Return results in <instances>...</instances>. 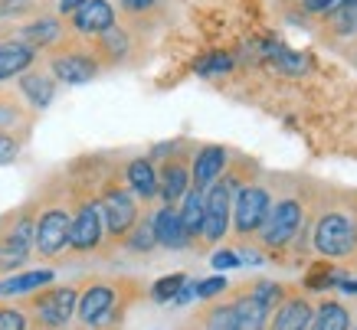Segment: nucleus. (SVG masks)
Wrapping results in <instances>:
<instances>
[{
	"instance_id": "obj_26",
	"label": "nucleus",
	"mask_w": 357,
	"mask_h": 330,
	"mask_svg": "<svg viewBox=\"0 0 357 330\" xmlns=\"http://www.w3.org/2000/svg\"><path fill=\"white\" fill-rule=\"evenodd\" d=\"M337 36H357V0H341L335 10H328Z\"/></svg>"
},
{
	"instance_id": "obj_28",
	"label": "nucleus",
	"mask_w": 357,
	"mask_h": 330,
	"mask_svg": "<svg viewBox=\"0 0 357 330\" xmlns=\"http://www.w3.org/2000/svg\"><path fill=\"white\" fill-rule=\"evenodd\" d=\"M204 330H236L233 304H213V308L204 314Z\"/></svg>"
},
{
	"instance_id": "obj_34",
	"label": "nucleus",
	"mask_w": 357,
	"mask_h": 330,
	"mask_svg": "<svg viewBox=\"0 0 357 330\" xmlns=\"http://www.w3.org/2000/svg\"><path fill=\"white\" fill-rule=\"evenodd\" d=\"M33 0H0V17H17V13H30Z\"/></svg>"
},
{
	"instance_id": "obj_35",
	"label": "nucleus",
	"mask_w": 357,
	"mask_h": 330,
	"mask_svg": "<svg viewBox=\"0 0 357 330\" xmlns=\"http://www.w3.org/2000/svg\"><path fill=\"white\" fill-rule=\"evenodd\" d=\"M210 265L217 268V272H223V268H236L239 265V256H236V252H227V249H223V252H213Z\"/></svg>"
},
{
	"instance_id": "obj_3",
	"label": "nucleus",
	"mask_w": 357,
	"mask_h": 330,
	"mask_svg": "<svg viewBox=\"0 0 357 330\" xmlns=\"http://www.w3.org/2000/svg\"><path fill=\"white\" fill-rule=\"evenodd\" d=\"M312 219V193H302V190H292L272 200L269 206V216L256 235H259V245L266 252H282L298 239V233H305V226Z\"/></svg>"
},
{
	"instance_id": "obj_37",
	"label": "nucleus",
	"mask_w": 357,
	"mask_h": 330,
	"mask_svg": "<svg viewBox=\"0 0 357 330\" xmlns=\"http://www.w3.org/2000/svg\"><path fill=\"white\" fill-rule=\"evenodd\" d=\"M302 3H305V10H308V13H318V17H325L328 10H335L341 0H302Z\"/></svg>"
},
{
	"instance_id": "obj_30",
	"label": "nucleus",
	"mask_w": 357,
	"mask_h": 330,
	"mask_svg": "<svg viewBox=\"0 0 357 330\" xmlns=\"http://www.w3.org/2000/svg\"><path fill=\"white\" fill-rule=\"evenodd\" d=\"M233 69V56L229 53H213L197 63V72L200 75H220V72H229Z\"/></svg>"
},
{
	"instance_id": "obj_20",
	"label": "nucleus",
	"mask_w": 357,
	"mask_h": 330,
	"mask_svg": "<svg viewBox=\"0 0 357 330\" xmlns=\"http://www.w3.org/2000/svg\"><path fill=\"white\" fill-rule=\"evenodd\" d=\"M128 49H131V36H128V30H121L119 23H115L112 30H105L102 36H96V46H92V53L98 56L102 65L121 63V59L128 56Z\"/></svg>"
},
{
	"instance_id": "obj_7",
	"label": "nucleus",
	"mask_w": 357,
	"mask_h": 330,
	"mask_svg": "<svg viewBox=\"0 0 357 330\" xmlns=\"http://www.w3.org/2000/svg\"><path fill=\"white\" fill-rule=\"evenodd\" d=\"M272 206V190L259 180L243 183L236 193H233V216H229V229L239 242H246L262 229L266 216H269Z\"/></svg>"
},
{
	"instance_id": "obj_36",
	"label": "nucleus",
	"mask_w": 357,
	"mask_h": 330,
	"mask_svg": "<svg viewBox=\"0 0 357 330\" xmlns=\"http://www.w3.org/2000/svg\"><path fill=\"white\" fill-rule=\"evenodd\" d=\"M119 7L125 13H148L158 7V0H119Z\"/></svg>"
},
{
	"instance_id": "obj_12",
	"label": "nucleus",
	"mask_w": 357,
	"mask_h": 330,
	"mask_svg": "<svg viewBox=\"0 0 357 330\" xmlns=\"http://www.w3.org/2000/svg\"><path fill=\"white\" fill-rule=\"evenodd\" d=\"M229 160H233V154L223 144H200L190 154V187L204 193L210 183H217L227 173Z\"/></svg>"
},
{
	"instance_id": "obj_19",
	"label": "nucleus",
	"mask_w": 357,
	"mask_h": 330,
	"mask_svg": "<svg viewBox=\"0 0 357 330\" xmlns=\"http://www.w3.org/2000/svg\"><path fill=\"white\" fill-rule=\"evenodd\" d=\"M17 40L36 49V53H43V49H53L59 40H63V23L56 20V17H36L17 33Z\"/></svg>"
},
{
	"instance_id": "obj_16",
	"label": "nucleus",
	"mask_w": 357,
	"mask_h": 330,
	"mask_svg": "<svg viewBox=\"0 0 357 330\" xmlns=\"http://www.w3.org/2000/svg\"><path fill=\"white\" fill-rule=\"evenodd\" d=\"M36 63V49L17 40V36H3L0 40V82H10V79H20L26 69H33Z\"/></svg>"
},
{
	"instance_id": "obj_17",
	"label": "nucleus",
	"mask_w": 357,
	"mask_h": 330,
	"mask_svg": "<svg viewBox=\"0 0 357 330\" xmlns=\"http://www.w3.org/2000/svg\"><path fill=\"white\" fill-rule=\"evenodd\" d=\"M56 86H59V82H56L50 72H43V69H26V72L20 75V95L33 111H43V108L53 105Z\"/></svg>"
},
{
	"instance_id": "obj_5",
	"label": "nucleus",
	"mask_w": 357,
	"mask_h": 330,
	"mask_svg": "<svg viewBox=\"0 0 357 330\" xmlns=\"http://www.w3.org/2000/svg\"><path fill=\"white\" fill-rule=\"evenodd\" d=\"M69 200L43 203L36 210V233H33V252L43 262H56L69 249Z\"/></svg>"
},
{
	"instance_id": "obj_6",
	"label": "nucleus",
	"mask_w": 357,
	"mask_h": 330,
	"mask_svg": "<svg viewBox=\"0 0 357 330\" xmlns=\"http://www.w3.org/2000/svg\"><path fill=\"white\" fill-rule=\"evenodd\" d=\"M121 298L119 281H92L76 301V317L92 330H115L121 320Z\"/></svg>"
},
{
	"instance_id": "obj_8",
	"label": "nucleus",
	"mask_w": 357,
	"mask_h": 330,
	"mask_svg": "<svg viewBox=\"0 0 357 330\" xmlns=\"http://www.w3.org/2000/svg\"><path fill=\"white\" fill-rule=\"evenodd\" d=\"M98 69H102L98 56L79 43L59 40L53 46V53H50V75L59 86H86L98 75Z\"/></svg>"
},
{
	"instance_id": "obj_2",
	"label": "nucleus",
	"mask_w": 357,
	"mask_h": 330,
	"mask_svg": "<svg viewBox=\"0 0 357 330\" xmlns=\"http://www.w3.org/2000/svg\"><path fill=\"white\" fill-rule=\"evenodd\" d=\"M98 213L105 226V239L119 245L131 233V226L141 219V203L128 190V183L121 177V167H105L102 180H98Z\"/></svg>"
},
{
	"instance_id": "obj_32",
	"label": "nucleus",
	"mask_w": 357,
	"mask_h": 330,
	"mask_svg": "<svg viewBox=\"0 0 357 330\" xmlns=\"http://www.w3.org/2000/svg\"><path fill=\"white\" fill-rule=\"evenodd\" d=\"M26 327H30V320H26L23 311L0 304V330H26Z\"/></svg>"
},
{
	"instance_id": "obj_10",
	"label": "nucleus",
	"mask_w": 357,
	"mask_h": 330,
	"mask_svg": "<svg viewBox=\"0 0 357 330\" xmlns=\"http://www.w3.org/2000/svg\"><path fill=\"white\" fill-rule=\"evenodd\" d=\"M233 193H236V187H233V180H229L227 173L204 190V229H200V239H204L206 245H217L220 239L229 233Z\"/></svg>"
},
{
	"instance_id": "obj_18",
	"label": "nucleus",
	"mask_w": 357,
	"mask_h": 330,
	"mask_svg": "<svg viewBox=\"0 0 357 330\" xmlns=\"http://www.w3.org/2000/svg\"><path fill=\"white\" fill-rule=\"evenodd\" d=\"M312 304H308V298H302V294H295V298H285L279 304V311H275V317L266 324V330H308V324H312Z\"/></svg>"
},
{
	"instance_id": "obj_22",
	"label": "nucleus",
	"mask_w": 357,
	"mask_h": 330,
	"mask_svg": "<svg viewBox=\"0 0 357 330\" xmlns=\"http://www.w3.org/2000/svg\"><path fill=\"white\" fill-rule=\"evenodd\" d=\"M177 216H181V226H184V233L190 242L200 239V229H204V193L200 190H190L184 193V200L177 203Z\"/></svg>"
},
{
	"instance_id": "obj_13",
	"label": "nucleus",
	"mask_w": 357,
	"mask_h": 330,
	"mask_svg": "<svg viewBox=\"0 0 357 330\" xmlns=\"http://www.w3.org/2000/svg\"><path fill=\"white\" fill-rule=\"evenodd\" d=\"M69 23H73V30L76 33H82V36H89V40H96V36H102L105 30L115 26V7H112L109 0H86V3L69 17Z\"/></svg>"
},
{
	"instance_id": "obj_21",
	"label": "nucleus",
	"mask_w": 357,
	"mask_h": 330,
	"mask_svg": "<svg viewBox=\"0 0 357 330\" xmlns=\"http://www.w3.org/2000/svg\"><path fill=\"white\" fill-rule=\"evenodd\" d=\"M33 128V108H23L13 95H0V131L26 138Z\"/></svg>"
},
{
	"instance_id": "obj_23",
	"label": "nucleus",
	"mask_w": 357,
	"mask_h": 330,
	"mask_svg": "<svg viewBox=\"0 0 357 330\" xmlns=\"http://www.w3.org/2000/svg\"><path fill=\"white\" fill-rule=\"evenodd\" d=\"M308 330H351V314L341 301H321L312 311V324Z\"/></svg>"
},
{
	"instance_id": "obj_29",
	"label": "nucleus",
	"mask_w": 357,
	"mask_h": 330,
	"mask_svg": "<svg viewBox=\"0 0 357 330\" xmlns=\"http://www.w3.org/2000/svg\"><path fill=\"white\" fill-rule=\"evenodd\" d=\"M184 285H187V275H181V272H177V275H167V278H161V281L151 288V298L158 301V304L174 301V298H177V291H181Z\"/></svg>"
},
{
	"instance_id": "obj_33",
	"label": "nucleus",
	"mask_w": 357,
	"mask_h": 330,
	"mask_svg": "<svg viewBox=\"0 0 357 330\" xmlns=\"http://www.w3.org/2000/svg\"><path fill=\"white\" fill-rule=\"evenodd\" d=\"M227 291V278H206V281H200V285H194V294L197 298H217V294H223Z\"/></svg>"
},
{
	"instance_id": "obj_1",
	"label": "nucleus",
	"mask_w": 357,
	"mask_h": 330,
	"mask_svg": "<svg viewBox=\"0 0 357 330\" xmlns=\"http://www.w3.org/2000/svg\"><path fill=\"white\" fill-rule=\"evenodd\" d=\"M312 193V245L331 262L357 256V190Z\"/></svg>"
},
{
	"instance_id": "obj_27",
	"label": "nucleus",
	"mask_w": 357,
	"mask_h": 330,
	"mask_svg": "<svg viewBox=\"0 0 357 330\" xmlns=\"http://www.w3.org/2000/svg\"><path fill=\"white\" fill-rule=\"evenodd\" d=\"M337 272L335 262L331 258H321V262H314L312 268H308V275H305V288H312V291H325V288L337 285Z\"/></svg>"
},
{
	"instance_id": "obj_4",
	"label": "nucleus",
	"mask_w": 357,
	"mask_h": 330,
	"mask_svg": "<svg viewBox=\"0 0 357 330\" xmlns=\"http://www.w3.org/2000/svg\"><path fill=\"white\" fill-rule=\"evenodd\" d=\"M36 210H40V200H30L23 203L20 210L3 216V226H0V272H17V268L30 262Z\"/></svg>"
},
{
	"instance_id": "obj_25",
	"label": "nucleus",
	"mask_w": 357,
	"mask_h": 330,
	"mask_svg": "<svg viewBox=\"0 0 357 330\" xmlns=\"http://www.w3.org/2000/svg\"><path fill=\"white\" fill-rule=\"evenodd\" d=\"M121 245L128 252H138V256H148L151 249H158V239H154V223H151V213L141 216L138 223L131 226V233L121 239Z\"/></svg>"
},
{
	"instance_id": "obj_39",
	"label": "nucleus",
	"mask_w": 357,
	"mask_h": 330,
	"mask_svg": "<svg viewBox=\"0 0 357 330\" xmlns=\"http://www.w3.org/2000/svg\"><path fill=\"white\" fill-rule=\"evenodd\" d=\"M341 288H344L347 294H357V281H341Z\"/></svg>"
},
{
	"instance_id": "obj_31",
	"label": "nucleus",
	"mask_w": 357,
	"mask_h": 330,
	"mask_svg": "<svg viewBox=\"0 0 357 330\" xmlns=\"http://www.w3.org/2000/svg\"><path fill=\"white\" fill-rule=\"evenodd\" d=\"M20 148H23V141L17 134L0 131V167H7V164H13V160L20 157Z\"/></svg>"
},
{
	"instance_id": "obj_14",
	"label": "nucleus",
	"mask_w": 357,
	"mask_h": 330,
	"mask_svg": "<svg viewBox=\"0 0 357 330\" xmlns=\"http://www.w3.org/2000/svg\"><path fill=\"white\" fill-rule=\"evenodd\" d=\"M121 177L128 183V190L138 196V203L148 206L158 200V171L151 157H128L121 164Z\"/></svg>"
},
{
	"instance_id": "obj_24",
	"label": "nucleus",
	"mask_w": 357,
	"mask_h": 330,
	"mask_svg": "<svg viewBox=\"0 0 357 330\" xmlns=\"http://www.w3.org/2000/svg\"><path fill=\"white\" fill-rule=\"evenodd\" d=\"M53 281V272L50 268H40V272H23V275H13L7 281H0V294H30L36 288H43Z\"/></svg>"
},
{
	"instance_id": "obj_38",
	"label": "nucleus",
	"mask_w": 357,
	"mask_h": 330,
	"mask_svg": "<svg viewBox=\"0 0 357 330\" xmlns=\"http://www.w3.org/2000/svg\"><path fill=\"white\" fill-rule=\"evenodd\" d=\"M82 3H86V0H59V17H73Z\"/></svg>"
},
{
	"instance_id": "obj_15",
	"label": "nucleus",
	"mask_w": 357,
	"mask_h": 330,
	"mask_svg": "<svg viewBox=\"0 0 357 330\" xmlns=\"http://www.w3.org/2000/svg\"><path fill=\"white\" fill-rule=\"evenodd\" d=\"M154 223V239L161 249H171V252H181V249H190V239H187L184 226H181V216H177V206H167L161 203L151 213Z\"/></svg>"
},
{
	"instance_id": "obj_9",
	"label": "nucleus",
	"mask_w": 357,
	"mask_h": 330,
	"mask_svg": "<svg viewBox=\"0 0 357 330\" xmlns=\"http://www.w3.org/2000/svg\"><path fill=\"white\" fill-rule=\"evenodd\" d=\"M190 144H167L161 154V164H154L158 171V200L167 206H177L190 190Z\"/></svg>"
},
{
	"instance_id": "obj_11",
	"label": "nucleus",
	"mask_w": 357,
	"mask_h": 330,
	"mask_svg": "<svg viewBox=\"0 0 357 330\" xmlns=\"http://www.w3.org/2000/svg\"><path fill=\"white\" fill-rule=\"evenodd\" d=\"M76 301H79V291L69 285H59V288H50V291H40L33 294L26 304H30V314H33V324L40 330H63L73 314H76Z\"/></svg>"
},
{
	"instance_id": "obj_40",
	"label": "nucleus",
	"mask_w": 357,
	"mask_h": 330,
	"mask_svg": "<svg viewBox=\"0 0 357 330\" xmlns=\"http://www.w3.org/2000/svg\"><path fill=\"white\" fill-rule=\"evenodd\" d=\"M0 226H3V216H0Z\"/></svg>"
}]
</instances>
